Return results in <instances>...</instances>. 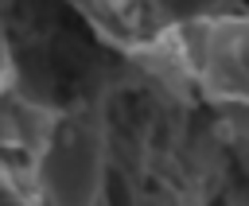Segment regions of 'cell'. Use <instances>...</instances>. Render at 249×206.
Instances as JSON below:
<instances>
[{
    "instance_id": "2",
    "label": "cell",
    "mask_w": 249,
    "mask_h": 206,
    "mask_svg": "<svg viewBox=\"0 0 249 206\" xmlns=\"http://www.w3.org/2000/svg\"><path fill=\"white\" fill-rule=\"evenodd\" d=\"M0 74H4V43H0Z\"/></svg>"
},
{
    "instance_id": "1",
    "label": "cell",
    "mask_w": 249,
    "mask_h": 206,
    "mask_svg": "<svg viewBox=\"0 0 249 206\" xmlns=\"http://www.w3.org/2000/svg\"><path fill=\"white\" fill-rule=\"evenodd\" d=\"M0 206H23V198H19L12 187H4V183H0Z\"/></svg>"
}]
</instances>
